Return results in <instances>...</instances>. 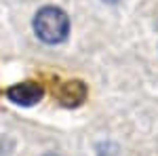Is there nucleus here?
Masks as SVG:
<instances>
[{
	"label": "nucleus",
	"instance_id": "nucleus-1",
	"mask_svg": "<svg viewBox=\"0 0 158 156\" xmlns=\"http://www.w3.org/2000/svg\"><path fill=\"white\" fill-rule=\"evenodd\" d=\"M34 30H36L40 40H44L49 44H57V42H63L65 36H68L70 19L57 6H44L36 13Z\"/></svg>",
	"mask_w": 158,
	"mask_h": 156
},
{
	"label": "nucleus",
	"instance_id": "nucleus-3",
	"mask_svg": "<svg viewBox=\"0 0 158 156\" xmlns=\"http://www.w3.org/2000/svg\"><path fill=\"white\" fill-rule=\"evenodd\" d=\"M86 97V86L80 80H70V82H63L59 89V99L65 106H78L82 103Z\"/></svg>",
	"mask_w": 158,
	"mask_h": 156
},
{
	"label": "nucleus",
	"instance_id": "nucleus-2",
	"mask_svg": "<svg viewBox=\"0 0 158 156\" xmlns=\"http://www.w3.org/2000/svg\"><path fill=\"white\" fill-rule=\"evenodd\" d=\"M6 97L17 106H34L42 99V86L36 82H21L6 91Z\"/></svg>",
	"mask_w": 158,
	"mask_h": 156
},
{
	"label": "nucleus",
	"instance_id": "nucleus-4",
	"mask_svg": "<svg viewBox=\"0 0 158 156\" xmlns=\"http://www.w3.org/2000/svg\"><path fill=\"white\" fill-rule=\"evenodd\" d=\"M106 2H116V0H106Z\"/></svg>",
	"mask_w": 158,
	"mask_h": 156
},
{
	"label": "nucleus",
	"instance_id": "nucleus-5",
	"mask_svg": "<svg viewBox=\"0 0 158 156\" xmlns=\"http://www.w3.org/2000/svg\"><path fill=\"white\" fill-rule=\"evenodd\" d=\"M47 156H57V154H47Z\"/></svg>",
	"mask_w": 158,
	"mask_h": 156
}]
</instances>
